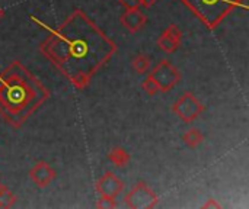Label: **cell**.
<instances>
[{"label": "cell", "mask_w": 249, "mask_h": 209, "mask_svg": "<svg viewBox=\"0 0 249 209\" xmlns=\"http://www.w3.org/2000/svg\"><path fill=\"white\" fill-rule=\"evenodd\" d=\"M108 159H109V161L114 166H118V167H125L130 163V154L124 148H121V147L112 148L108 153Z\"/></svg>", "instance_id": "obj_8"}, {"label": "cell", "mask_w": 249, "mask_h": 209, "mask_svg": "<svg viewBox=\"0 0 249 209\" xmlns=\"http://www.w3.org/2000/svg\"><path fill=\"white\" fill-rule=\"evenodd\" d=\"M179 44H181V32L175 25L168 26L158 39V47L163 52H168V54L175 52Z\"/></svg>", "instance_id": "obj_5"}, {"label": "cell", "mask_w": 249, "mask_h": 209, "mask_svg": "<svg viewBox=\"0 0 249 209\" xmlns=\"http://www.w3.org/2000/svg\"><path fill=\"white\" fill-rule=\"evenodd\" d=\"M15 201H16V198L13 196V193L7 188L0 186V208L12 207Z\"/></svg>", "instance_id": "obj_12"}, {"label": "cell", "mask_w": 249, "mask_h": 209, "mask_svg": "<svg viewBox=\"0 0 249 209\" xmlns=\"http://www.w3.org/2000/svg\"><path fill=\"white\" fill-rule=\"evenodd\" d=\"M0 97H1V90H0Z\"/></svg>", "instance_id": "obj_18"}, {"label": "cell", "mask_w": 249, "mask_h": 209, "mask_svg": "<svg viewBox=\"0 0 249 209\" xmlns=\"http://www.w3.org/2000/svg\"><path fill=\"white\" fill-rule=\"evenodd\" d=\"M3 15H4V10L1 9V6H0V19L3 17Z\"/></svg>", "instance_id": "obj_17"}, {"label": "cell", "mask_w": 249, "mask_h": 209, "mask_svg": "<svg viewBox=\"0 0 249 209\" xmlns=\"http://www.w3.org/2000/svg\"><path fill=\"white\" fill-rule=\"evenodd\" d=\"M29 177L36 186L47 188L55 179V170L53 167H50L45 161H39L31 169Z\"/></svg>", "instance_id": "obj_4"}, {"label": "cell", "mask_w": 249, "mask_h": 209, "mask_svg": "<svg viewBox=\"0 0 249 209\" xmlns=\"http://www.w3.org/2000/svg\"><path fill=\"white\" fill-rule=\"evenodd\" d=\"M203 140H204V135L200 132V129H197V128H191V129H188L184 135H182V141L185 143V145L187 147H190V148H197L201 143H203Z\"/></svg>", "instance_id": "obj_9"}, {"label": "cell", "mask_w": 249, "mask_h": 209, "mask_svg": "<svg viewBox=\"0 0 249 209\" xmlns=\"http://www.w3.org/2000/svg\"><path fill=\"white\" fill-rule=\"evenodd\" d=\"M204 208H220V205H217L216 202H210V204H206Z\"/></svg>", "instance_id": "obj_16"}, {"label": "cell", "mask_w": 249, "mask_h": 209, "mask_svg": "<svg viewBox=\"0 0 249 209\" xmlns=\"http://www.w3.org/2000/svg\"><path fill=\"white\" fill-rule=\"evenodd\" d=\"M96 207L98 208H117V204L114 202V198L112 196H104L102 195V198L98 201V204H96Z\"/></svg>", "instance_id": "obj_14"}, {"label": "cell", "mask_w": 249, "mask_h": 209, "mask_svg": "<svg viewBox=\"0 0 249 209\" xmlns=\"http://www.w3.org/2000/svg\"><path fill=\"white\" fill-rule=\"evenodd\" d=\"M125 9H139L143 4V0H120Z\"/></svg>", "instance_id": "obj_15"}, {"label": "cell", "mask_w": 249, "mask_h": 209, "mask_svg": "<svg viewBox=\"0 0 249 209\" xmlns=\"http://www.w3.org/2000/svg\"><path fill=\"white\" fill-rule=\"evenodd\" d=\"M121 23L131 32H137L139 29H142L146 23V16L142 10L139 9H127L125 13L121 15L120 17Z\"/></svg>", "instance_id": "obj_7"}, {"label": "cell", "mask_w": 249, "mask_h": 209, "mask_svg": "<svg viewBox=\"0 0 249 209\" xmlns=\"http://www.w3.org/2000/svg\"><path fill=\"white\" fill-rule=\"evenodd\" d=\"M124 188V183L117 177L114 176L112 173H107L105 176H102V179L98 182L96 185V191L104 195V196H117Z\"/></svg>", "instance_id": "obj_6"}, {"label": "cell", "mask_w": 249, "mask_h": 209, "mask_svg": "<svg viewBox=\"0 0 249 209\" xmlns=\"http://www.w3.org/2000/svg\"><path fill=\"white\" fill-rule=\"evenodd\" d=\"M131 65H133V68H134L136 73L144 74V73H149V70H150V60H149L146 55L139 54V55H136V57L133 58Z\"/></svg>", "instance_id": "obj_10"}, {"label": "cell", "mask_w": 249, "mask_h": 209, "mask_svg": "<svg viewBox=\"0 0 249 209\" xmlns=\"http://www.w3.org/2000/svg\"><path fill=\"white\" fill-rule=\"evenodd\" d=\"M142 87H143V90H144L149 96H153V95H156V93H159V92H160L159 84L156 83V80H155L150 74L143 80Z\"/></svg>", "instance_id": "obj_11"}, {"label": "cell", "mask_w": 249, "mask_h": 209, "mask_svg": "<svg viewBox=\"0 0 249 209\" xmlns=\"http://www.w3.org/2000/svg\"><path fill=\"white\" fill-rule=\"evenodd\" d=\"M71 83H73L74 87L83 89V87H86L88 83H89V74H86V73H83V71H79V73H76V74L71 77Z\"/></svg>", "instance_id": "obj_13"}, {"label": "cell", "mask_w": 249, "mask_h": 209, "mask_svg": "<svg viewBox=\"0 0 249 209\" xmlns=\"http://www.w3.org/2000/svg\"><path fill=\"white\" fill-rule=\"evenodd\" d=\"M150 76L159 84L160 92L171 90L179 81V73H178V70L171 63H168V61H160L158 64V67L150 73Z\"/></svg>", "instance_id": "obj_2"}, {"label": "cell", "mask_w": 249, "mask_h": 209, "mask_svg": "<svg viewBox=\"0 0 249 209\" xmlns=\"http://www.w3.org/2000/svg\"><path fill=\"white\" fill-rule=\"evenodd\" d=\"M203 111H204V106L191 93H185L174 105L175 115L179 116L184 122H193L194 119H197V116Z\"/></svg>", "instance_id": "obj_1"}, {"label": "cell", "mask_w": 249, "mask_h": 209, "mask_svg": "<svg viewBox=\"0 0 249 209\" xmlns=\"http://www.w3.org/2000/svg\"><path fill=\"white\" fill-rule=\"evenodd\" d=\"M130 208H152L158 202V196L144 183H139L125 198Z\"/></svg>", "instance_id": "obj_3"}]
</instances>
